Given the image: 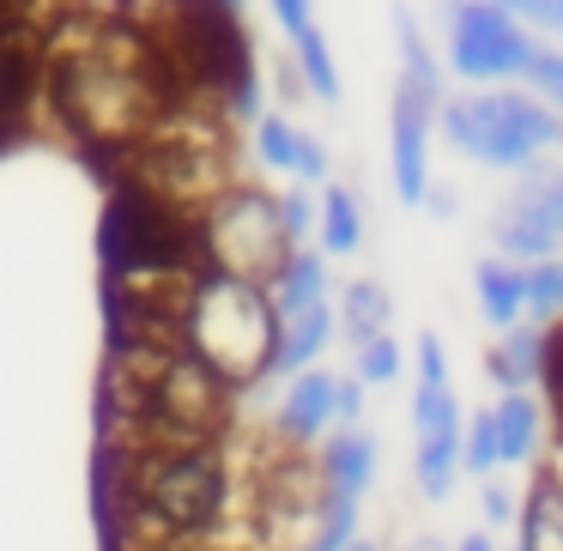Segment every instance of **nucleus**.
<instances>
[{
    "instance_id": "29",
    "label": "nucleus",
    "mask_w": 563,
    "mask_h": 551,
    "mask_svg": "<svg viewBox=\"0 0 563 551\" xmlns=\"http://www.w3.org/2000/svg\"><path fill=\"white\" fill-rule=\"evenodd\" d=\"M267 7H273V25L285 31V43L316 25V0H267Z\"/></svg>"
},
{
    "instance_id": "39",
    "label": "nucleus",
    "mask_w": 563,
    "mask_h": 551,
    "mask_svg": "<svg viewBox=\"0 0 563 551\" xmlns=\"http://www.w3.org/2000/svg\"><path fill=\"white\" fill-rule=\"evenodd\" d=\"M91 7H115V13H122V7H128V0H91Z\"/></svg>"
},
{
    "instance_id": "20",
    "label": "nucleus",
    "mask_w": 563,
    "mask_h": 551,
    "mask_svg": "<svg viewBox=\"0 0 563 551\" xmlns=\"http://www.w3.org/2000/svg\"><path fill=\"white\" fill-rule=\"evenodd\" d=\"M466 418H461V400H454L449 382H418L412 388V437L430 442V437H461Z\"/></svg>"
},
{
    "instance_id": "16",
    "label": "nucleus",
    "mask_w": 563,
    "mask_h": 551,
    "mask_svg": "<svg viewBox=\"0 0 563 551\" xmlns=\"http://www.w3.org/2000/svg\"><path fill=\"white\" fill-rule=\"evenodd\" d=\"M521 551H563V478L539 473L521 503Z\"/></svg>"
},
{
    "instance_id": "12",
    "label": "nucleus",
    "mask_w": 563,
    "mask_h": 551,
    "mask_svg": "<svg viewBox=\"0 0 563 551\" xmlns=\"http://www.w3.org/2000/svg\"><path fill=\"white\" fill-rule=\"evenodd\" d=\"M490 249H497L503 261H515V267H539V261L563 255V236H551L545 224L527 219L515 200H503V207L490 212Z\"/></svg>"
},
{
    "instance_id": "21",
    "label": "nucleus",
    "mask_w": 563,
    "mask_h": 551,
    "mask_svg": "<svg viewBox=\"0 0 563 551\" xmlns=\"http://www.w3.org/2000/svg\"><path fill=\"white\" fill-rule=\"evenodd\" d=\"M357 539V503L352 497H321V515H316V527H309V539H303V551H345Z\"/></svg>"
},
{
    "instance_id": "8",
    "label": "nucleus",
    "mask_w": 563,
    "mask_h": 551,
    "mask_svg": "<svg viewBox=\"0 0 563 551\" xmlns=\"http://www.w3.org/2000/svg\"><path fill=\"white\" fill-rule=\"evenodd\" d=\"M333 333H340V316H333V304H316V309H303V316L279 321V345H273V370H267V376L291 382L297 370H316L321 352L333 345Z\"/></svg>"
},
{
    "instance_id": "26",
    "label": "nucleus",
    "mask_w": 563,
    "mask_h": 551,
    "mask_svg": "<svg viewBox=\"0 0 563 551\" xmlns=\"http://www.w3.org/2000/svg\"><path fill=\"white\" fill-rule=\"evenodd\" d=\"M521 86L533 91L545 110L563 115V49H545V43H539L533 62H527V74H521Z\"/></svg>"
},
{
    "instance_id": "3",
    "label": "nucleus",
    "mask_w": 563,
    "mask_h": 551,
    "mask_svg": "<svg viewBox=\"0 0 563 551\" xmlns=\"http://www.w3.org/2000/svg\"><path fill=\"white\" fill-rule=\"evenodd\" d=\"M195 236H200V261L212 273H231V279H249V285H267L297 249L279 224V195L261 183H231L195 219Z\"/></svg>"
},
{
    "instance_id": "34",
    "label": "nucleus",
    "mask_w": 563,
    "mask_h": 551,
    "mask_svg": "<svg viewBox=\"0 0 563 551\" xmlns=\"http://www.w3.org/2000/svg\"><path fill=\"white\" fill-rule=\"evenodd\" d=\"M424 207L437 212V219H454V207H461V200H454V188H442V183H430V195H424Z\"/></svg>"
},
{
    "instance_id": "2",
    "label": "nucleus",
    "mask_w": 563,
    "mask_h": 551,
    "mask_svg": "<svg viewBox=\"0 0 563 551\" xmlns=\"http://www.w3.org/2000/svg\"><path fill=\"white\" fill-rule=\"evenodd\" d=\"M437 134L449 140L461 158L485 164V170H533L545 164L551 146H563V115L545 110L533 91L515 86H478L466 98H442Z\"/></svg>"
},
{
    "instance_id": "1",
    "label": "nucleus",
    "mask_w": 563,
    "mask_h": 551,
    "mask_svg": "<svg viewBox=\"0 0 563 551\" xmlns=\"http://www.w3.org/2000/svg\"><path fill=\"white\" fill-rule=\"evenodd\" d=\"M176 345L195 352L231 394L267 382L273 345H279V316H273L267 285L200 267L183 297V316H176Z\"/></svg>"
},
{
    "instance_id": "18",
    "label": "nucleus",
    "mask_w": 563,
    "mask_h": 551,
    "mask_svg": "<svg viewBox=\"0 0 563 551\" xmlns=\"http://www.w3.org/2000/svg\"><path fill=\"white\" fill-rule=\"evenodd\" d=\"M509 200L527 219L545 224L551 236H563V164H533V170H521V183H515Z\"/></svg>"
},
{
    "instance_id": "23",
    "label": "nucleus",
    "mask_w": 563,
    "mask_h": 551,
    "mask_svg": "<svg viewBox=\"0 0 563 551\" xmlns=\"http://www.w3.org/2000/svg\"><path fill=\"white\" fill-rule=\"evenodd\" d=\"M255 158L267 164V170L291 176V164H297V122L291 115H279V110L261 115L255 122Z\"/></svg>"
},
{
    "instance_id": "32",
    "label": "nucleus",
    "mask_w": 563,
    "mask_h": 551,
    "mask_svg": "<svg viewBox=\"0 0 563 551\" xmlns=\"http://www.w3.org/2000/svg\"><path fill=\"white\" fill-rule=\"evenodd\" d=\"M333 412H340V425H357V412H364V382L357 376H340V388H333Z\"/></svg>"
},
{
    "instance_id": "11",
    "label": "nucleus",
    "mask_w": 563,
    "mask_h": 551,
    "mask_svg": "<svg viewBox=\"0 0 563 551\" xmlns=\"http://www.w3.org/2000/svg\"><path fill=\"white\" fill-rule=\"evenodd\" d=\"M473 291H478V316H485L497 333H509V328L527 321V267L490 255V261L473 267Z\"/></svg>"
},
{
    "instance_id": "38",
    "label": "nucleus",
    "mask_w": 563,
    "mask_h": 551,
    "mask_svg": "<svg viewBox=\"0 0 563 551\" xmlns=\"http://www.w3.org/2000/svg\"><path fill=\"white\" fill-rule=\"evenodd\" d=\"M345 551H382V546H369V539H352V546H345Z\"/></svg>"
},
{
    "instance_id": "28",
    "label": "nucleus",
    "mask_w": 563,
    "mask_h": 551,
    "mask_svg": "<svg viewBox=\"0 0 563 551\" xmlns=\"http://www.w3.org/2000/svg\"><path fill=\"white\" fill-rule=\"evenodd\" d=\"M328 170H333V164H328V146H321L309 128H297V164H291V176H297L303 188H321V183H328Z\"/></svg>"
},
{
    "instance_id": "14",
    "label": "nucleus",
    "mask_w": 563,
    "mask_h": 551,
    "mask_svg": "<svg viewBox=\"0 0 563 551\" xmlns=\"http://www.w3.org/2000/svg\"><path fill=\"white\" fill-rule=\"evenodd\" d=\"M490 418H497V454H503V466H521V461H533L539 454V425H545V412H539V400L533 394H503L497 406H490Z\"/></svg>"
},
{
    "instance_id": "7",
    "label": "nucleus",
    "mask_w": 563,
    "mask_h": 551,
    "mask_svg": "<svg viewBox=\"0 0 563 551\" xmlns=\"http://www.w3.org/2000/svg\"><path fill=\"white\" fill-rule=\"evenodd\" d=\"M316 473L333 497L364 503V491L376 485V437L357 425H333L328 437L316 442Z\"/></svg>"
},
{
    "instance_id": "13",
    "label": "nucleus",
    "mask_w": 563,
    "mask_h": 551,
    "mask_svg": "<svg viewBox=\"0 0 563 551\" xmlns=\"http://www.w3.org/2000/svg\"><path fill=\"white\" fill-rule=\"evenodd\" d=\"M316 236H321V255H357L364 249V207L345 183H321Z\"/></svg>"
},
{
    "instance_id": "24",
    "label": "nucleus",
    "mask_w": 563,
    "mask_h": 551,
    "mask_svg": "<svg viewBox=\"0 0 563 551\" xmlns=\"http://www.w3.org/2000/svg\"><path fill=\"white\" fill-rule=\"evenodd\" d=\"M497 466H503V454H497V418H490V406H485V412H473V418H466V430H461V473L490 478Z\"/></svg>"
},
{
    "instance_id": "35",
    "label": "nucleus",
    "mask_w": 563,
    "mask_h": 551,
    "mask_svg": "<svg viewBox=\"0 0 563 551\" xmlns=\"http://www.w3.org/2000/svg\"><path fill=\"white\" fill-rule=\"evenodd\" d=\"M454 551H497V546H490L485 533H466V539H461V546H454Z\"/></svg>"
},
{
    "instance_id": "25",
    "label": "nucleus",
    "mask_w": 563,
    "mask_h": 551,
    "mask_svg": "<svg viewBox=\"0 0 563 551\" xmlns=\"http://www.w3.org/2000/svg\"><path fill=\"white\" fill-rule=\"evenodd\" d=\"M400 370H406V357H400V340H394V333H376V340L357 345V370H352V376L364 382V388H388Z\"/></svg>"
},
{
    "instance_id": "4",
    "label": "nucleus",
    "mask_w": 563,
    "mask_h": 551,
    "mask_svg": "<svg viewBox=\"0 0 563 551\" xmlns=\"http://www.w3.org/2000/svg\"><path fill=\"white\" fill-rule=\"evenodd\" d=\"M442 49H449V74L466 86H509L533 62V31L521 19L497 13L490 0H442Z\"/></svg>"
},
{
    "instance_id": "36",
    "label": "nucleus",
    "mask_w": 563,
    "mask_h": 551,
    "mask_svg": "<svg viewBox=\"0 0 563 551\" xmlns=\"http://www.w3.org/2000/svg\"><path fill=\"white\" fill-rule=\"evenodd\" d=\"M551 31H558V37H563V0H558V7H551Z\"/></svg>"
},
{
    "instance_id": "19",
    "label": "nucleus",
    "mask_w": 563,
    "mask_h": 551,
    "mask_svg": "<svg viewBox=\"0 0 563 551\" xmlns=\"http://www.w3.org/2000/svg\"><path fill=\"white\" fill-rule=\"evenodd\" d=\"M291 67L303 74V91L316 103H340V67H333V49L328 37H321V25H309L303 37H291Z\"/></svg>"
},
{
    "instance_id": "5",
    "label": "nucleus",
    "mask_w": 563,
    "mask_h": 551,
    "mask_svg": "<svg viewBox=\"0 0 563 551\" xmlns=\"http://www.w3.org/2000/svg\"><path fill=\"white\" fill-rule=\"evenodd\" d=\"M437 98L394 79V103H388V170H394V195L406 207H424L430 195V134H437Z\"/></svg>"
},
{
    "instance_id": "37",
    "label": "nucleus",
    "mask_w": 563,
    "mask_h": 551,
    "mask_svg": "<svg viewBox=\"0 0 563 551\" xmlns=\"http://www.w3.org/2000/svg\"><path fill=\"white\" fill-rule=\"evenodd\" d=\"M406 551H449V546H437V539H418V546H406Z\"/></svg>"
},
{
    "instance_id": "33",
    "label": "nucleus",
    "mask_w": 563,
    "mask_h": 551,
    "mask_svg": "<svg viewBox=\"0 0 563 551\" xmlns=\"http://www.w3.org/2000/svg\"><path fill=\"white\" fill-rule=\"evenodd\" d=\"M485 521L490 527H509L515 521V497L497 485V478H485Z\"/></svg>"
},
{
    "instance_id": "30",
    "label": "nucleus",
    "mask_w": 563,
    "mask_h": 551,
    "mask_svg": "<svg viewBox=\"0 0 563 551\" xmlns=\"http://www.w3.org/2000/svg\"><path fill=\"white\" fill-rule=\"evenodd\" d=\"M418 382H449V352L437 333H418Z\"/></svg>"
},
{
    "instance_id": "17",
    "label": "nucleus",
    "mask_w": 563,
    "mask_h": 551,
    "mask_svg": "<svg viewBox=\"0 0 563 551\" xmlns=\"http://www.w3.org/2000/svg\"><path fill=\"white\" fill-rule=\"evenodd\" d=\"M394 49H400V79H412V86L424 91V98H437V103L449 98V86H442V62L430 55L412 7H394Z\"/></svg>"
},
{
    "instance_id": "15",
    "label": "nucleus",
    "mask_w": 563,
    "mask_h": 551,
    "mask_svg": "<svg viewBox=\"0 0 563 551\" xmlns=\"http://www.w3.org/2000/svg\"><path fill=\"white\" fill-rule=\"evenodd\" d=\"M340 333L352 345H364V340H376V333H388L394 328V297H388V285L382 279H352L340 291Z\"/></svg>"
},
{
    "instance_id": "10",
    "label": "nucleus",
    "mask_w": 563,
    "mask_h": 551,
    "mask_svg": "<svg viewBox=\"0 0 563 551\" xmlns=\"http://www.w3.org/2000/svg\"><path fill=\"white\" fill-rule=\"evenodd\" d=\"M328 255L321 249H291L285 255V267L267 279V297H273V316L279 321H291V316H303V309H316V304H328Z\"/></svg>"
},
{
    "instance_id": "27",
    "label": "nucleus",
    "mask_w": 563,
    "mask_h": 551,
    "mask_svg": "<svg viewBox=\"0 0 563 551\" xmlns=\"http://www.w3.org/2000/svg\"><path fill=\"white\" fill-rule=\"evenodd\" d=\"M279 224H285V236H291L297 249L316 236V195H309L303 183H291V188H279Z\"/></svg>"
},
{
    "instance_id": "22",
    "label": "nucleus",
    "mask_w": 563,
    "mask_h": 551,
    "mask_svg": "<svg viewBox=\"0 0 563 551\" xmlns=\"http://www.w3.org/2000/svg\"><path fill=\"white\" fill-rule=\"evenodd\" d=\"M527 321H533V328L563 321V255L527 267Z\"/></svg>"
},
{
    "instance_id": "9",
    "label": "nucleus",
    "mask_w": 563,
    "mask_h": 551,
    "mask_svg": "<svg viewBox=\"0 0 563 551\" xmlns=\"http://www.w3.org/2000/svg\"><path fill=\"white\" fill-rule=\"evenodd\" d=\"M545 364H551V333H545V328H533V321L509 328V333L497 340V352L485 357L490 382H497L503 394H515V388L527 394L539 376H545Z\"/></svg>"
},
{
    "instance_id": "31",
    "label": "nucleus",
    "mask_w": 563,
    "mask_h": 551,
    "mask_svg": "<svg viewBox=\"0 0 563 551\" xmlns=\"http://www.w3.org/2000/svg\"><path fill=\"white\" fill-rule=\"evenodd\" d=\"M490 7H497V13H509V19H521L527 31H551V7H558V0H490Z\"/></svg>"
},
{
    "instance_id": "6",
    "label": "nucleus",
    "mask_w": 563,
    "mask_h": 551,
    "mask_svg": "<svg viewBox=\"0 0 563 551\" xmlns=\"http://www.w3.org/2000/svg\"><path fill=\"white\" fill-rule=\"evenodd\" d=\"M333 388H340L333 370H297V376L285 382V394H279L273 437H279L285 449H316V442L340 425V412H333Z\"/></svg>"
}]
</instances>
